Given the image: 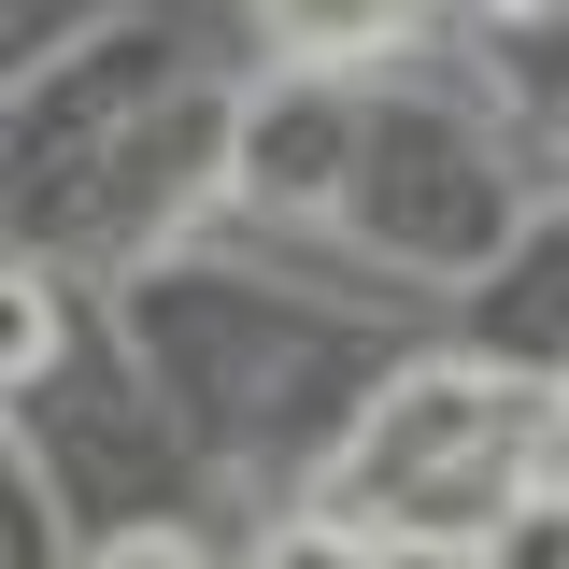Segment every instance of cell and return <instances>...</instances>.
Here are the masks:
<instances>
[{
    "label": "cell",
    "instance_id": "6da1fadb",
    "mask_svg": "<svg viewBox=\"0 0 569 569\" xmlns=\"http://www.w3.org/2000/svg\"><path fill=\"white\" fill-rule=\"evenodd\" d=\"M427 0H257V29H271L299 71H342V58H370V43H399Z\"/></svg>",
    "mask_w": 569,
    "mask_h": 569
},
{
    "label": "cell",
    "instance_id": "7a4b0ae2",
    "mask_svg": "<svg viewBox=\"0 0 569 569\" xmlns=\"http://www.w3.org/2000/svg\"><path fill=\"white\" fill-rule=\"evenodd\" d=\"M485 569H569V498L527 485V498H512V527H485Z\"/></svg>",
    "mask_w": 569,
    "mask_h": 569
},
{
    "label": "cell",
    "instance_id": "3957f363",
    "mask_svg": "<svg viewBox=\"0 0 569 569\" xmlns=\"http://www.w3.org/2000/svg\"><path fill=\"white\" fill-rule=\"evenodd\" d=\"M257 569H370V541H356L342 512H284L271 541H257Z\"/></svg>",
    "mask_w": 569,
    "mask_h": 569
},
{
    "label": "cell",
    "instance_id": "277c9868",
    "mask_svg": "<svg viewBox=\"0 0 569 569\" xmlns=\"http://www.w3.org/2000/svg\"><path fill=\"white\" fill-rule=\"evenodd\" d=\"M86 569H200V541H186V527H114Z\"/></svg>",
    "mask_w": 569,
    "mask_h": 569
}]
</instances>
